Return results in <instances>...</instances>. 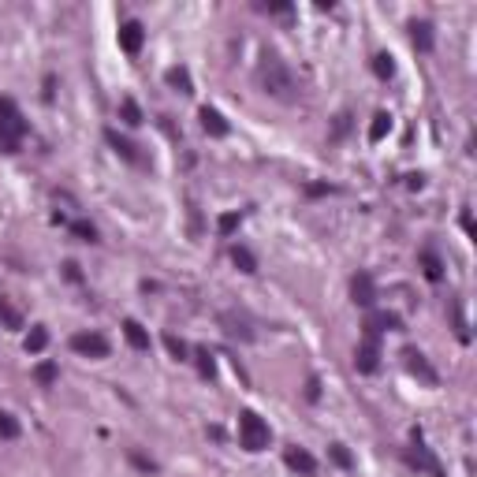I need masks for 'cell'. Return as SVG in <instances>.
<instances>
[{
  "mask_svg": "<svg viewBox=\"0 0 477 477\" xmlns=\"http://www.w3.org/2000/svg\"><path fill=\"white\" fill-rule=\"evenodd\" d=\"M328 455H332V463L343 466V470H351V466H354V458H351V451L343 448V443H332V448H328Z\"/></svg>",
  "mask_w": 477,
  "mask_h": 477,
  "instance_id": "obj_29",
  "label": "cell"
},
{
  "mask_svg": "<svg viewBox=\"0 0 477 477\" xmlns=\"http://www.w3.org/2000/svg\"><path fill=\"white\" fill-rule=\"evenodd\" d=\"M418 257H421V269H425V276H429L433 284H440V279H443V257L433 250V246H425V250H421Z\"/></svg>",
  "mask_w": 477,
  "mask_h": 477,
  "instance_id": "obj_14",
  "label": "cell"
},
{
  "mask_svg": "<svg viewBox=\"0 0 477 477\" xmlns=\"http://www.w3.org/2000/svg\"><path fill=\"white\" fill-rule=\"evenodd\" d=\"M164 347H168L172 351V358H179V361H190V347H187V343L183 339H179V336H164Z\"/></svg>",
  "mask_w": 477,
  "mask_h": 477,
  "instance_id": "obj_27",
  "label": "cell"
},
{
  "mask_svg": "<svg viewBox=\"0 0 477 477\" xmlns=\"http://www.w3.org/2000/svg\"><path fill=\"white\" fill-rule=\"evenodd\" d=\"M403 358H406V369L414 373V376H421L425 384H436V381H440V376H436V369L429 366V361H425V354H421V351H406Z\"/></svg>",
  "mask_w": 477,
  "mask_h": 477,
  "instance_id": "obj_12",
  "label": "cell"
},
{
  "mask_svg": "<svg viewBox=\"0 0 477 477\" xmlns=\"http://www.w3.org/2000/svg\"><path fill=\"white\" fill-rule=\"evenodd\" d=\"M164 82H168L172 90H179V93H194V82H190L187 68H168V71H164Z\"/></svg>",
  "mask_w": 477,
  "mask_h": 477,
  "instance_id": "obj_16",
  "label": "cell"
},
{
  "mask_svg": "<svg viewBox=\"0 0 477 477\" xmlns=\"http://www.w3.org/2000/svg\"><path fill=\"white\" fill-rule=\"evenodd\" d=\"M123 336H127V343H130L135 351H150V332H145L138 321L127 317V321H123Z\"/></svg>",
  "mask_w": 477,
  "mask_h": 477,
  "instance_id": "obj_15",
  "label": "cell"
},
{
  "mask_svg": "<svg viewBox=\"0 0 477 477\" xmlns=\"http://www.w3.org/2000/svg\"><path fill=\"white\" fill-rule=\"evenodd\" d=\"M257 86L265 90L269 97H276V101H299V93H302L299 75H294L276 53H261V60H257Z\"/></svg>",
  "mask_w": 477,
  "mask_h": 477,
  "instance_id": "obj_1",
  "label": "cell"
},
{
  "mask_svg": "<svg viewBox=\"0 0 477 477\" xmlns=\"http://www.w3.org/2000/svg\"><path fill=\"white\" fill-rule=\"evenodd\" d=\"M105 142H108L112 150H116V153L123 157V160H130V164H145V157L138 153V145H135V142H127L116 127H108V130H105Z\"/></svg>",
  "mask_w": 477,
  "mask_h": 477,
  "instance_id": "obj_8",
  "label": "cell"
},
{
  "mask_svg": "<svg viewBox=\"0 0 477 477\" xmlns=\"http://www.w3.org/2000/svg\"><path fill=\"white\" fill-rule=\"evenodd\" d=\"M130 463H135L138 470H145V473H157V463H153V458H145L142 451H130Z\"/></svg>",
  "mask_w": 477,
  "mask_h": 477,
  "instance_id": "obj_32",
  "label": "cell"
},
{
  "mask_svg": "<svg viewBox=\"0 0 477 477\" xmlns=\"http://www.w3.org/2000/svg\"><path fill=\"white\" fill-rule=\"evenodd\" d=\"M0 321H4V328H23V314L4 299V294H0Z\"/></svg>",
  "mask_w": 477,
  "mask_h": 477,
  "instance_id": "obj_20",
  "label": "cell"
},
{
  "mask_svg": "<svg viewBox=\"0 0 477 477\" xmlns=\"http://www.w3.org/2000/svg\"><path fill=\"white\" fill-rule=\"evenodd\" d=\"M34 381H38L41 388H48V384L56 381V366H53V361H41V366L34 369Z\"/></svg>",
  "mask_w": 477,
  "mask_h": 477,
  "instance_id": "obj_30",
  "label": "cell"
},
{
  "mask_svg": "<svg viewBox=\"0 0 477 477\" xmlns=\"http://www.w3.org/2000/svg\"><path fill=\"white\" fill-rule=\"evenodd\" d=\"M220 324H224V332L227 336H239V339H254V332L246 328V321L242 317H235V314H220Z\"/></svg>",
  "mask_w": 477,
  "mask_h": 477,
  "instance_id": "obj_18",
  "label": "cell"
},
{
  "mask_svg": "<svg viewBox=\"0 0 477 477\" xmlns=\"http://www.w3.org/2000/svg\"><path fill=\"white\" fill-rule=\"evenodd\" d=\"M239 220H242L239 212H224V217L217 220V232H220V235H232L235 227H239Z\"/></svg>",
  "mask_w": 477,
  "mask_h": 477,
  "instance_id": "obj_31",
  "label": "cell"
},
{
  "mask_svg": "<svg viewBox=\"0 0 477 477\" xmlns=\"http://www.w3.org/2000/svg\"><path fill=\"white\" fill-rule=\"evenodd\" d=\"M351 294H354V302L358 306H373L376 302V279L369 276V272H354V279H351Z\"/></svg>",
  "mask_w": 477,
  "mask_h": 477,
  "instance_id": "obj_7",
  "label": "cell"
},
{
  "mask_svg": "<svg viewBox=\"0 0 477 477\" xmlns=\"http://www.w3.org/2000/svg\"><path fill=\"white\" fill-rule=\"evenodd\" d=\"M142 45H145V26H142L138 19L120 23V48H123V53H127V56H138Z\"/></svg>",
  "mask_w": 477,
  "mask_h": 477,
  "instance_id": "obj_6",
  "label": "cell"
},
{
  "mask_svg": "<svg viewBox=\"0 0 477 477\" xmlns=\"http://www.w3.org/2000/svg\"><path fill=\"white\" fill-rule=\"evenodd\" d=\"M71 351L82 354V358H108V339L101 332H75Z\"/></svg>",
  "mask_w": 477,
  "mask_h": 477,
  "instance_id": "obj_5",
  "label": "cell"
},
{
  "mask_svg": "<svg viewBox=\"0 0 477 477\" xmlns=\"http://www.w3.org/2000/svg\"><path fill=\"white\" fill-rule=\"evenodd\" d=\"M269 11H272V15H287V11H291V4H269Z\"/></svg>",
  "mask_w": 477,
  "mask_h": 477,
  "instance_id": "obj_35",
  "label": "cell"
},
{
  "mask_svg": "<svg viewBox=\"0 0 477 477\" xmlns=\"http://www.w3.org/2000/svg\"><path fill=\"white\" fill-rule=\"evenodd\" d=\"M410 38H414V45L421 48V53H433V23H410Z\"/></svg>",
  "mask_w": 477,
  "mask_h": 477,
  "instance_id": "obj_17",
  "label": "cell"
},
{
  "mask_svg": "<svg viewBox=\"0 0 477 477\" xmlns=\"http://www.w3.org/2000/svg\"><path fill=\"white\" fill-rule=\"evenodd\" d=\"M421 183H425L421 175H406V187H410V190H421Z\"/></svg>",
  "mask_w": 477,
  "mask_h": 477,
  "instance_id": "obj_34",
  "label": "cell"
},
{
  "mask_svg": "<svg viewBox=\"0 0 477 477\" xmlns=\"http://www.w3.org/2000/svg\"><path fill=\"white\" fill-rule=\"evenodd\" d=\"M406 463H410V466H418V470H429L433 477H443V470H440V463L433 458V451H429V448H421V443L406 451Z\"/></svg>",
  "mask_w": 477,
  "mask_h": 477,
  "instance_id": "obj_13",
  "label": "cell"
},
{
  "mask_svg": "<svg viewBox=\"0 0 477 477\" xmlns=\"http://www.w3.org/2000/svg\"><path fill=\"white\" fill-rule=\"evenodd\" d=\"M366 328L381 336V332H399L403 321L396 314H388V309H369V314H366Z\"/></svg>",
  "mask_w": 477,
  "mask_h": 477,
  "instance_id": "obj_10",
  "label": "cell"
},
{
  "mask_svg": "<svg viewBox=\"0 0 477 477\" xmlns=\"http://www.w3.org/2000/svg\"><path fill=\"white\" fill-rule=\"evenodd\" d=\"M321 396V381L317 376H309V384H306V399H317Z\"/></svg>",
  "mask_w": 477,
  "mask_h": 477,
  "instance_id": "obj_33",
  "label": "cell"
},
{
  "mask_svg": "<svg viewBox=\"0 0 477 477\" xmlns=\"http://www.w3.org/2000/svg\"><path fill=\"white\" fill-rule=\"evenodd\" d=\"M269 440H272L269 425L261 421L254 410H242V414H239V448H246V451H265Z\"/></svg>",
  "mask_w": 477,
  "mask_h": 477,
  "instance_id": "obj_3",
  "label": "cell"
},
{
  "mask_svg": "<svg viewBox=\"0 0 477 477\" xmlns=\"http://www.w3.org/2000/svg\"><path fill=\"white\" fill-rule=\"evenodd\" d=\"M190 354H194V361H198V373L205 376V381H212V376H217V361H212L209 347H194Z\"/></svg>",
  "mask_w": 477,
  "mask_h": 477,
  "instance_id": "obj_19",
  "label": "cell"
},
{
  "mask_svg": "<svg viewBox=\"0 0 477 477\" xmlns=\"http://www.w3.org/2000/svg\"><path fill=\"white\" fill-rule=\"evenodd\" d=\"M120 116H123V123H127V127H138V123H142V108H138V101H135V97H123Z\"/></svg>",
  "mask_w": 477,
  "mask_h": 477,
  "instance_id": "obj_21",
  "label": "cell"
},
{
  "mask_svg": "<svg viewBox=\"0 0 477 477\" xmlns=\"http://www.w3.org/2000/svg\"><path fill=\"white\" fill-rule=\"evenodd\" d=\"M354 369L366 373V376L381 369V336L369 332V328H366V336H361V347L354 351Z\"/></svg>",
  "mask_w": 477,
  "mask_h": 477,
  "instance_id": "obj_4",
  "label": "cell"
},
{
  "mask_svg": "<svg viewBox=\"0 0 477 477\" xmlns=\"http://www.w3.org/2000/svg\"><path fill=\"white\" fill-rule=\"evenodd\" d=\"M71 235H78L82 242H97V227L90 220H71Z\"/></svg>",
  "mask_w": 477,
  "mask_h": 477,
  "instance_id": "obj_28",
  "label": "cell"
},
{
  "mask_svg": "<svg viewBox=\"0 0 477 477\" xmlns=\"http://www.w3.org/2000/svg\"><path fill=\"white\" fill-rule=\"evenodd\" d=\"M373 75H376V78H391V75H396V63H391L388 53H376V56H373Z\"/></svg>",
  "mask_w": 477,
  "mask_h": 477,
  "instance_id": "obj_26",
  "label": "cell"
},
{
  "mask_svg": "<svg viewBox=\"0 0 477 477\" xmlns=\"http://www.w3.org/2000/svg\"><path fill=\"white\" fill-rule=\"evenodd\" d=\"M198 120H202V127H205V135H212V138H227V135H232V123H227L217 108H209V105L198 112Z\"/></svg>",
  "mask_w": 477,
  "mask_h": 477,
  "instance_id": "obj_11",
  "label": "cell"
},
{
  "mask_svg": "<svg viewBox=\"0 0 477 477\" xmlns=\"http://www.w3.org/2000/svg\"><path fill=\"white\" fill-rule=\"evenodd\" d=\"M26 138V120L19 105L11 97H0V150L4 153H19V145Z\"/></svg>",
  "mask_w": 477,
  "mask_h": 477,
  "instance_id": "obj_2",
  "label": "cell"
},
{
  "mask_svg": "<svg viewBox=\"0 0 477 477\" xmlns=\"http://www.w3.org/2000/svg\"><path fill=\"white\" fill-rule=\"evenodd\" d=\"M284 463H287L294 473H302V477H314V473H317V458L309 455L306 448H287V451H284Z\"/></svg>",
  "mask_w": 477,
  "mask_h": 477,
  "instance_id": "obj_9",
  "label": "cell"
},
{
  "mask_svg": "<svg viewBox=\"0 0 477 477\" xmlns=\"http://www.w3.org/2000/svg\"><path fill=\"white\" fill-rule=\"evenodd\" d=\"M232 261H235L242 272H257V257L246 250V246H232Z\"/></svg>",
  "mask_w": 477,
  "mask_h": 477,
  "instance_id": "obj_23",
  "label": "cell"
},
{
  "mask_svg": "<svg viewBox=\"0 0 477 477\" xmlns=\"http://www.w3.org/2000/svg\"><path fill=\"white\" fill-rule=\"evenodd\" d=\"M19 433H23V425L15 421L8 410H0V436H4V440H19Z\"/></svg>",
  "mask_w": 477,
  "mask_h": 477,
  "instance_id": "obj_25",
  "label": "cell"
},
{
  "mask_svg": "<svg viewBox=\"0 0 477 477\" xmlns=\"http://www.w3.org/2000/svg\"><path fill=\"white\" fill-rule=\"evenodd\" d=\"M48 347V332H45V328L38 324V328H30V336H26V351L30 354H41Z\"/></svg>",
  "mask_w": 477,
  "mask_h": 477,
  "instance_id": "obj_24",
  "label": "cell"
},
{
  "mask_svg": "<svg viewBox=\"0 0 477 477\" xmlns=\"http://www.w3.org/2000/svg\"><path fill=\"white\" fill-rule=\"evenodd\" d=\"M388 130H391V116H388V112H376L373 123H369V142H381Z\"/></svg>",
  "mask_w": 477,
  "mask_h": 477,
  "instance_id": "obj_22",
  "label": "cell"
}]
</instances>
